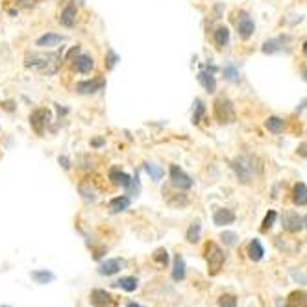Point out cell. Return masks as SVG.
Here are the masks:
<instances>
[{
  "mask_svg": "<svg viewBox=\"0 0 307 307\" xmlns=\"http://www.w3.org/2000/svg\"><path fill=\"white\" fill-rule=\"evenodd\" d=\"M144 170L150 176V180H154V181H159L163 178V168L156 167L154 163H144Z\"/></svg>",
  "mask_w": 307,
  "mask_h": 307,
  "instance_id": "28",
  "label": "cell"
},
{
  "mask_svg": "<svg viewBox=\"0 0 307 307\" xmlns=\"http://www.w3.org/2000/svg\"><path fill=\"white\" fill-rule=\"evenodd\" d=\"M281 45H283V41H281V39H272V41H267V43L263 45V52H265V54H274V52L281 50Z\"/></svg>",
  "mask_w": 307,
  "mask_h": 307,
  "instance_id": "30",
  "label": "cell"
},
{
  "mask_svg": "<svg viewBox=\"0 0 307 307\" xmlns=\"http://www.w3.org/2000/svg\"><path fill=\"white\" fill-rule=\"evenodd\" d=\"M78 54H80V47L76 45V47H72V48H71V50H69V52H67L65 61H72V59H74V57L78 56Z\"/></svg>",
  "mask_w": 307,
  "mask_h": 307,
  "instance_id": "39",
  "label": "cell"
},
{
  "mask_svg": "<svg viewBox=\"0 0 307 307\" xmlns=\"http://www.w3.org/2000/svg\"><path fill=\"white\" fill-rule=\"evenodd\" d=\"M122 265H124V263H122L121 259H108L98 267V272H100L102 276H113V274H117V272L122 269Z\"/></svg>",
  "mask_w": 307,
  "mask_h": 307,
  "instance_id": "16",
  "label": "cell"
},
{
  "mask_svg": "<svg viewBox=\"0 0 307 307\" xmlns=\"http://www.w3.org/2000/svg\"><path fill=\"white\" fill-rule=\"evenodd\" d=\"M196 111L195 115H193V122L195 124H198V122L202 121V115L205 113V108H204V104H202V100H196Z\"/></svg>",
  "mask_w": 307,
  "mask_h": 307,
  "instance_id": "36",
  "label": "cell"
},
{
  "mask_svg": "<svg viewBox=\"0 0 307 307\" xmlns=\"http://www.w3.org/2000/svg\"><path fill=\"white\" fill-rule=\"evenodd\" d=\"M104 143H106L104 139H93V141H91V146H94V148H98V146H102Z\"/></svg>",
  "mask_w": 307,
  "mask_h": 307,
  "instance_id": "41",
  "label": "cell"
},
{
  "mask_svg": "<svg viewBox=\"0 0 307 307\" xmlns=\"http://www.w3.org/2000/svg\"><path fill=\"white\" fill-rule=\"evenodd\" d=\"M220 239L224 241V244H228V246H233V244L237 242V233H233V232H224Z\"/></svg>",
  "mask_w": 307,
  "mask_h": 307,
  "instance_id": "37",
  "label": "cell"
},
{
  "mask_svg": "<svg viewBox=\"0 0 307 307\" xmlns=\"http://www.w3.org/2000/svg\"><path fill=\"white\" fill-rule=\"evenodd\" d=\"M78 189H80V195L84 196L87 202H89V200H94V189L93 185H91V181H82Z\"/></svg>",
  "mask_w": 307,
  "mask_h": 307,
  "instance_id": "29",
  "label": "cell"
},
{
  "mask_svg": "<svg viewBox=\"0 0 307 307\" xmlns=\"http://www.w3.org/2000/svg\"><path fill=\"white\" fill-rule=\"evenodd\" d=\"M304 228V218L298 213H285L283 215V230L290 233H296Z\"/></svg>",
  "mask_w": 307,
  "mask_h": 307,
  "instance_id": "12",
  "label": "cell"
},
{
  "mask_svg": "<svg viewBox=\"0 0 307 307\" xmlns=\"http://www.w3.org/2000/svg\"><path fill=\"white\" fill-rule=\"evenodd\" d=\"M128 307H141V306H137V304H133V302H130V304H128Z\"/></svg>",
  "mask_w": 307,
  "mask_h": 307,
  "instance_id": "43",
  "label": "cell"
},
{
  "mask_svg": "<svg viewBox=\"0 0 307 307\" xmlns=\"http://www.w3.org/2000/svg\"><path fill=\"white\" fill-rule=\"evenodd\" d=\"M108 176H109L113 185L124 187V189L130 185V181H131V176L130 174H126L124 170H121V167H111L109 168V172H108Z\"/></svg>",
  "mask_w": 307,
  "mask_h": 307,
  "instance_id": "13",
  "label": "cell"
},
{
  "mask_svg": "<svg viewBox=\"0 0 307 307\" xmlns=\"http://www.w3.org/2000/svg\"><path fill=\"white\" fill-rule=\"evenodd\" d=\"M93 67H94V59L93 56H89V54H78V56L72 59V69H74L76 72H80V74L91 72Z\"/></svg>",
  "mask_w": 307,
  "mask_h": 307,
  "instance_id": "10",
  "label": "cell"
},
{
  "mask_svg": "<svg viewBox=\"0 0 307 307\" xmlns=\"http://www.w3.org/2000/svg\"><path fill=\"white\" fill-rule=\"evenodd\" d=\"M50 121H52V115H50V111H48L47 108H39V109H36V111L30 115V126L34 128V131L37 135L45 133V128L50 124Z\"/></svg>",
  "mask_w": 307,
  "mask_h": 307,
  "instance_id": "4",
  "label": "cell"
},
{
  "mask_svg": "<svg viewBox=\"0 0 307 307\" xmlns=\"http://www.w3.org/2000/svg\"><path fill=\"white\" fill-rule=\"evenodd\" d=\"M304 76H306V82H307V71H304Z\"/></svg>",
  "mask_w": 307,
  "mask_h": 307,
  "instance_id": "45",
  "label": "cell"
},
{
  "mask_svg": "<svg viewBox=\"0 0 307 307\" xmlns=\"http://www.w3.org/2000/svg\"><path fill=\"white\" fill-rule=\"evenodd\" d=\"M233 170H235V174H237V178L241 180V183H248L252 180V176H253V167H252V161L246 158H239L235 159L232 163Z\"/></svg>",
  "mask_w": 307,
  "mask_h": 307,
  "instance_id": "6",
  "label": "cell"
},
{
  "mask_svg": "<svg viewBox=\"0 0 307 307\" xmlns=\"http://www.w3.org/2000/svg\"><path fill=\"white\" fill-rule=\"evenodd\" d=\"M106 80L104 78H93V80H84L76 84V93L78 94H94L98 91H102Z\"/></svg>",
  "mask_w": 307,
  "mask_h": 307,
  "instance_id": "8",
  "label": "cell"
},
{
  "mask_svg": "<svg viewBox=\"0 0 307 307\" xmlns=\"http://www.w3.org/2000/svg\"><path fill=\"white\" fill-rule=\"evenodd\" d=\"M168 176H170V183L176 187V189H180V191H185V189H191V187H193L191 176H187L185 172L178 167V165H170Z\"/></svg>",
  "mask_w": 307,
  "mask_h": 307,
  "instance_id": "5",
  "label": "cell"
},
{
  "mask_svg": "<svg viewBox=\"0 0 307 307\" xmlns=\"http://www.w3.org/2000/svg\"><path fill=\"white\" fill-rule=\"evenodd\" d=\"M292 202L296 205H307V185L296 183L292 189Z\"/></svg>",
  "mask_w": 307,
  "mask_h": 307,
  "instance_id": "20",
  "label": "cell"
},
{
  "mask_svg": "<svg viewBox=\"0 0 307 307\" xmlns=\"http://www.w3.org/2000/svg\"><path fill=\"white\" fill-rule=\"evenodd\" d=\"M185 278V261L181 255H176L172 261V279L174 281H181Z\"/></svg>",
  "mask_w": 307,
  "mask_h": 307,
  "instance_id": "18",
  "label": "cell"
},
{
  "mask_svg": "<svg viewBox=\"0 0 307 307\" xmlns=\"http://www.w3.org/2000/svg\"><path fill=\"white\" fill-rule=\"evenodd\" d=\"M246 253H248V257H250L252 261H261L263 259V253H265V250H263L261 242L257 241V239H253V241L248 244V248H246Z\"/></svg>",
  "mask_w": 307,
  "mask_h": 307,
  "instance_id": "23",
  "label": "cell"
},
{
  "mask_svg": "<svg viewBox=\"0 0 307 307\" xmlns=\"http://www.w3.org/2000/svg\"><path fill=\"white\" fill-rule=\"evenodd\" d=\"M24 65L28 69L37 71L41 74L52 76L56 74L59 71V67H61V54L59 52H50V54H43L41 56V54L32 52V54H26V57H24Z\"/></svg>",
  "mask_w": 307,
  "mask_h": 307,
  "instance_id": "1",
  "label": "cell"
},
{
  "mask_svg": "<svg viewBox=\"0 0 307 307\" xmlns=\"http://www.w3.org/2000/svg\"><path fill=\"white\" fill-rule=\"evenodd\" d=\"M4 307H10V306H4Z\"/></svg>",
  "mask_w": 307,
  "mask_h": 307,
  "instance_id": "47",
  "label": "cell"
},
{
  "mask_svg": "<svg viewBox=\"0 0 307 307\" xmlns=\"http://www.w3.org/2000/svg\"><path fill=\"white\" fill-rule=\"evenodd\" d=\"M304 54H306V56H307V43H306V45H304Z\"/></svg>",
  "mask_w": 307,
  "mask_h": 307,
  "instance_id": "44",
  "label": "cell"
},
{
  "mask_svg": "<svg viewBox=\"0 0 307 307\" xmlns=\"http://www.w3.org/2000/svg\"><path fill=\"white\" fill-rule=\"evenodd\" d=\"M222 72H224V78L230 80V82H237V80H239V71H237L235 67H226Z\"/></svg>",
  "mask_w": 307,
  "mask_h": 307,
  "instance_id": "35",
  "label": "cell"
},
{
  "mask_svg": "<svg viewBox=\"0 0 307 307\" xmlns=\"http://www.w3.org/2000/svg\"><path fill=\"white\" fill-rule=\"evenodd\" d=\"M267 130L272 131V133H281L283 131V121L279 117H269L267 122H265Z\"/></svg>",
  "mask_w": 307,
  "mask_h": 307,
  "instance_id": "26",
  "label": "cell"
},
{
  "mask_svg": "<svg viewBox=\"0 0 307 307\" xmlns=\"http://www.w3.org/2000/svg\"><path fill=\"white\" fill-rule=\"evenodd\" d=\"M213 39H215V45H217V48H224L228 43H230V30L226 28V26L217 28L215 30V34H213Z\"/></svg>",
  "mask_w": 307,
  "mask_h": 307,
  "instance_id": "22",
  "label": "cell"
},
{
  "mask_svg": "<svg viewBox=\"0 0 307 307\" xmlns=\"http://www.w3.org/2000/svg\"><path fill=\"white\" fill-rule=\"evenodd\" d=\"M13 2H15L17 6H20V8H26V10H28V8H34L39 0H13Z\"/></svg>",
  "mask_w": 307,
  "mask_h": 307,
  "instance_id": "38",
  "label": "cell"
},
{
  "mask_svg": "<svg viewBox=\"0 0 307 307\" xmlns=\"http://www.w3.org/2000/svg\"><path fill=\"white\" fill-rule=\"evenodd\" d=\"M278 307H281V304H278Z\"/></svg>",
  "mask_w": 307,
  "mask_h": 307,
  "instance_id": "46",
  "label": "cell"
},
{
  "mask_svg": "<svg viewBox=\"0 0 307 307\" xmlns=\"http://www.w3.org/2000/svg\"><path fill=\"white\" fill-rule=\"evenodd\" d=\"M298 154H300L302 158H307V143H304V144L298 146Z\"/></svg>",
  "mask_w": 307,
  "mask_h": 307,
  "instance_id": "40",
  "label": "cell"
},
{
  "mask_svg": "<svg viewBox=\"0 0 307 307\" xmlns=\"http://www.w3.org/2000/svg\"><path fill=\"white\" fill-rule=\"evenodd\" d=\"M213 111H215V119L220 122V124H230V122L235 121V108H233L232 100H228L224 96L215 100Z\"/></svg>",
  "mask_w": 307,
  "mask_h": 307,
  "instance_id": "3",
  "label": "cell"
},
{
  "mask_svg": "<svg viewBox=\"0 0 307 307\" xmlns=\"http://www.w3.org/2000/svg\"><path fill=\"white\" fill-rule=\"evenodd\" d=\"M287 307H307V294L304 290H294L287 298Z\"/></svg>",
  "mask_w": 307,
  "mask_h": 307,
  "instance_id": "19",
  "label": "cell"
},
{
  "mask_svg": "<svg viewBox=\"0 0 307 307\" xmlns=\"http://www.w3.org/2000/svg\"><path fill=\"white\" fill-rule=\"evenodd\" d=\"M113 285H115V287L124 289L126 292H133V290L137 289V278H133V276H128V278H121L119 281H115Z\"/></svg>",
  "mask_w": 307,
  "mask_h": 307,
  "instance_id": "24",
  "label": "cell"
},
{
  "mask_svg": "<svg viewBox=\"0 0 307 307\" xmlns=\"http://www.w3.org/2000/svg\"><path fill=\"white\" fill-rule=\"evenodd\" d=\"M91 304L94 307H117L119 300L113 296L111 292L104 290V289H94L91 292Z\"/></svg>",
  "mask_w": 307,
  "mask_h": 307,
  "instance_id": "7",
  "label": "cell"
},
{
  "mask_svg": "<svg viewBox=\"0 0 307 307\" xmlns=\"http://www.w3.org/2000/svg\"><path fill=\"white\" fill-rule=\"evenodd\" d=\"M128 207H130V198L128 196H115V198H111V202H109L111 213H122Z\"/></svg>",
  "mask_w": 307,
  "mask_h": 307,
  "instance_id": "21",
  "label": "cell"
},
{
  "mask_svg": "<svg viewBox=\"0 0 307 307\" xmlns=\"http://www.w3.org/2000/svg\"><path fill=\"white\" fill-rule=\"evenodd\" d=\"M198 82H200V85L204 87L207 93H215L217 91V80H215L213 72H205V71L198 72Z\"/></svg>",
  "mask_w": 307,
  "mask_h": 307,
  "instance_id": "17",
  "label": "cell"
},
{
  "mask_svg": "<svg viewBox=\"0 0 307 307\" xmlns=\"http://www.w3.org/2000/svg\"><path fill=\"white\" fill-rule=\"evenodd\" d=\"M200 232H202V226H200V222L196 220V222L191 224V226H189V230H187V241L198 242L200 241Z\"/></svg>",
  "mask_w": 307,
  "mask_h": 307,
  "instance_id": "27",
  "label": "cell"
},
{
  "mask_svg": "<svg viewBox=\"0 0 307 307\" xmlns=\"http://www.w3.org/2000/svg\"><path fill=\"white\" fill-rule=\"evenodd\" d=\"M276 218H278V213H276V211H269V213H267V217H265V220H263L261 230H263V232L270 230V228L274 226V222H276Z\"/></svg>",
  "mask_w": 307,
  "mask_h": 307,
  "instance_id": "33",
  "label": "cell"
},
{
  "mask_svg": "<svg viewBox=\"0 0 307 307\" xmlns=\"http://www.w3.org/2000/svg\"><path fill=\"white\" fill-rule=\"evenodd\" d=\"M154 261L158 263V265H161V267H167L168 263V252L165 250V248H158V250L154 252Z\"/></svg>",
  "mask_w": 307,
  "mask_h": 307,
  "instance_id": "31",
  "label": "cell"
},
{
  "mask_svg": "<svg viewBox=\"0 0 307 307\" xmlns=\"http://www.w3.org/2000/svg\"><path fill=\"white\" fill-rule=\"evenodd\" d=\"M76 17H78V10H76L74 4H67L65 8L61 10V13H59V17H57V20H59V24L61 26H65V28H72L76 24Z\"/></svg>",
  "mask_w": 307,
  "mask_h": 307,
  "instance_id": "11",
  "label": "cell"
},
{
  "mask_svg": "<svg viewBox=\"0 0 307 307\" xmlns=\"http://www.w3.org/2000/svg\"><path fill=\"white\" fill-rule=\"evenodd\" d=\"M213 222L217 226H228V224L235 222V213L228 207H222V209H217L213 215Z\"/></svg>",
  "mask_w": 307,
  "mask_h": 307,
  "instance_id": "15",
  "label": "cell"
},
{
  "mask_svg": "<svg viewBox=\"0 0 307 307\" xmlns=\"http://www.w3.org/2000/svg\"><path fill=\"white\" fill-rule=\"evenodd\" d=\"M119 59H121V57L117 56L111 48H109V50L106 52V61H104V65H106V69H108V71H111L113 67L119 63Z\"/></svg>",
  "mask_w": 307,
  "mask_h": 307,
  "instance_id": "32",
  "label": "cell"
},
{
  "mask_svg": "<svg viewBox=\"0 0 307 307\" xmlns=\"http://www.w3.org/2000/svg\"><path fill=\"white\" fill-rule=\"evenodd\" d=\"M205 259H207V267H209V274L215 276L218 274L220 269H222L224 261H226V255H224L222 248L217 244V242H209L205 246Z\"/></svg>",
  "mask_w": 307,
  "mask_h": 307,
  "instance_id": "2",
  "label": "cell"
},
{
  "mask_svg": "<svg viewBox=\"0 0 307 307\" xmlns=\"http://www.w3.org/2000/svg\"><path fill=\"white\" fill-rule=\"evenodd\" d=\"M218 306L220 307H237V298L233 294H222L218 300Z\"/></svg>",
  "mask_w": 307,
  "mask_h": 307,
  "instance_id": "34",
  "label": "cell"
},
{
  "mask_svg": "<svg viewBox=\"0 0 307 307\" xmlns=\"http://www.w3.org/2000/svg\"><path fill=\"white\" fill-rule=\"evenodd\" d=\"M63 41H65L63 36L54 34V32H48V34L41 36V37L36 41V45H37L39 48H54V47H57V45H61Z\"/></svg>",
  "mask_w": 307,
  "mask_h": 307,
  "instance_id": "14",
  "label": "cell"
},
{
  "mask_svg": "<svg viewBox=\"0 0 307 307\" xmlns=\"http://www.w3.org/2000/svg\"><path fill=\"white\" fill-rule=\"evenodd\" d=\"M235 24H237V30H239V34H241L242 39H248L253 34V20L248 17V13L246 11H239L237 13V19H235Z\"/></svg>",
  "mask_w": 307,
  "mask_h": 307,
  "instance_id": "9",
  "label": "cell"
},
{
  "mask_svg": "<svg viewBox=\"0 0 307 307\" xmlns=\"http://www.w3.org/2000/svg\"><path fill=\"white\" fill-rule=\"evenodd\" d=\"M54 278L56 276L52 272H48V270H36V272H32V279H36L41 285H47L50 281H54Z\"/></svg>",
  "mask_w": 307,
  "mask_h": 307,
  "instance_id": "25",
  "label": "cell"
},
{
  "mask_svg": "<svg viewBox=\"0 0 307 307\" xmlns=\"http://www.w3.org/2000/svg\"><path fill=\"white\" fill-rule=\"evenodd\" d=\"M59 163H61V165H63L65 168L71 167V165H69V159H67V158H59Z\"/></svg>",
  "mask_w": 307,
  "mask_h": 307,
  "instance_id": "42",
  "label": "cell"
}]
</instances>
